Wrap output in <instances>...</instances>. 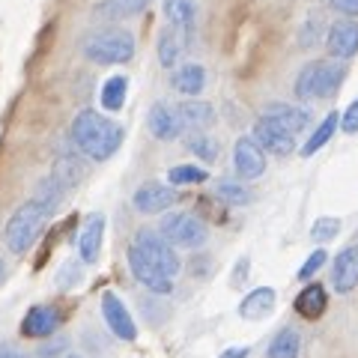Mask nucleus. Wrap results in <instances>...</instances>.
I'll return each instance as SVG.
<instances>
[{"instance_id": "nucleus-1", "label": "nucleus", "mask_w": 358, "mask_h": 358, "mask_svg": "<svg viewBox=\"0 0 358 358\" xmlns=\"http://www.w3.org/2000/svg\"><path fill=\"white\" fill-rule=\"evenodd\" d=\"M66 192H69V185H66L54 171H51V176H45L39 182V188L33 192V197L27 203H21L13 212V218L6 221V230H3L6 248L13 254H27L33 245H36L42 227L48 224L51 212L63 203Z\"/></svg>"}, {"instance_id": "nucleus-2", "label": "nucleus", "mask_w": 358, "mask_h": 358, "mask_svg": "<svg viewBox=\"0 0 358 358\" xmlns=\"http://www.w3.org/2000/svg\"><path fill=\"white\" fill-rule=\"evenodd\" d=\"M129 268L138 284L167 296L173 289V278L182 268V260L159 230H138L129 245Z\"/></svg>"}, {"instance_id": "nucleus-3", "label": "nucleus", "mask_w": 358, "mask_h": 358, "mask_svg": "<svg viewBox=\"0 0 358 358\" xmlns=\"http://www.w3.org/2000/svg\"><path fill=\"white\" fill-rule=\"evenodd\" d=\"M122 138H126V131H122L120 122L99 114L93 108L78 110L69 126L72 147L90 162H108L122 147Z\"/></svg>"}, {"instance_id": "nucleus-4", "label": "nucleus", "mask_w": 358, "mask_h": 358, "mask_svg": "<svg viewBox=\"0 0 358 358\" xmlns=\"http://www.w3.org/2000/svg\"><path fill=\"white\" fill-rule=\"evenodd\" d=\"M346 78V66L338 60H313L296 75V96L301 102H317L329 99L341 90Z\"/></svg>"}, {"instance_id": "nucleus-5", "label": "nucleus", "mask_w": 358, "mask_h": 358, "mask_svg": "<svg viewBox=\"0 0 358 358\" xmlns=\"http://www.w3.org/2000/svg\"><path fill=\"white\" fill-rule=\"evenodd\" d=\"M84 57L99 66H120L134 57V36L122 27H102L84 39Z\"/></svg>"}, {"instance_id": "nucleus-6", "label": "nucleus", "mask_w": 358, "mask_h": 358, "mask_svg": "<svg viewBox=\"0 0 358 358\" xmlns=\"http://www.w3.org/2000/svg\"><path fill=\"white\" fill-rule=\"evenodd\" d=\"M159 233L173 245V248H200L209 239V227L192 212H171L162 218Z\"/></svg>"}, {"instance_id": "nucleus-7", "label": "nucleus", "mask_w": 358, "mask_h": 358, "mask_svg": "<svg viewBox=\"0 0 358 358\" xmlns=\"http://www.w3.org/2000/svg\"><path fill=\"white\" fill-rule=\"evenodd\" d=\"M251 138L260 143V147L266 152H272V155H289L296 150V138H293V131L284 129L281 122H275L272 117H260L254 122V134Z\"/></svg>"}, {"instance_id": "nucleus-8", "label": "nucleus", "mask_w": 358, "mask_h": 358, "mask_svg": "<svg viewBox=\"0 0 358 358\" xmlns=\"http://www.w3.org/2000/svg\"><path fill=\"white\" fill-rule=\"evenodd\" d=\"M102 317H105V322H108V329H110L114 338L126 341V343L138 341V326H134L129 308L122 305V299L117 293H110V289L102 293Z\"/></svg>"}, {"instance_id": "nucleus-9", "label": "nucleus", "mask_w": 358, "mask_h": 358, "mask_svg": "<svg viewBox=\"0 0 358 358\" xmlns=\"http://www.w3.org/2000/svg\"><path fill=\"white\" fill-rule=\"evenodd\" d=\"M176 188L173 185H162V182H147L141 185L138 192H134L131 203L134 209L141 212V215H162V212H167L173 203H176Z\"/></svg>"}, {"instance_id": "nucleus-10", "label": "nucleus", "mask_w": 358, "mask_h": 358, "mask_svg": "<svg viewBox=\"0 0 358 358\" xmlns=\"http://www.w3.org/2000/svg\"><path fill=\"white\" fill-rule=\"evenodd\" d=\"M326 51L334 60H350L358 54V21L355 18H341L329 27L326 36Z\"/></svg>"}, {"instance_id": "nucleus-11", "label": "nucleus", "mask_w": 358, "mask_h": 358, "mask_svg": "<svg viewBox=\"0 0 358 358\" xmlns=\"http://www.w3.org/2000/svg\"><path fill=\"white\" fill-rule=\"evenodd\" d=\"M233 167L239 179H257L266 173V150L254 138H239L233 147Z\"/></svg>"}, {"instance_id": "nucleus-12", "label": "nucleus", "mask_w": 358, "mask_h": 358, "mask_svg": "<svg viewBox=\"0 0 358 358\" xmlns=\"http://www.w3.org/2000/svg\"><path fill=\"white\" fill-rule=\"evenodd\" d=\"M60 322H63V317L54 305H33L24 313V320H21V334H24V338H33V341L51 338V334L60 329Z\"/></svg>"}, {"instance_id": "nucleus-13", "label": "nucleus", "mask_w": 358, "mask_h": 358, "mask_svg": "<svg viewBox=\"0 0 358 358\" xmlns=\"http://www.w3.org/2000/svg\"><path fill=\"white\" fill-rule=\"evenodd\" d=\"M147 129L155 141H176L179 134L185 131L182 120H179V110L167 102H155L147 114Z\"/></svg>"}, {"instance_id": "nucleus-14", "label": "nucleus", "mask_w": 358, "mask_h": 358, "mask_svg": "<svg viewBox=\"0 0 358 358\" xmlns=\"http://www.w3.org/2000/svg\"><path fill=\"white\" fill-rule=\"evenodd\" d=\"M102 242H105V215L102 212H93V215H87L84 230H81V236H78V257H81V263H87V266L99 263Z\"/></svg>"}, {"instance_id": "nucleus-15", "label": "nucleus", "mask_w": 358, "mask_h": 358, "mask_svg": "<svg viewBox=\"0 0 358 358\" xmlns=\"http://www.w3.org/2000/svg\"><path fill=\"white\" fill-rule=\"evenodd\" d=\"M331 287L338 289V293H352L358 287V245H346V248L334 257Z\"/></svg>"}, {"instance_id": "nucleus-16", "label": "nucleus", "mask_w": 358, "mask_h": 358, "mask_svg": "<svg viewBox=\"0 0 358 358\" xmlns=\"http://www.w3.org/2000/svg\"><path fill=\"white\" fill-rule=\"evenodd\" d=\"M263 117H272L275 122H281L284 129H289L293 134L305 131L310 126V110L308 108H299V105H287V102H272L263 108Z\"/></svg>"}, {"instance_id": "nucleus-17", "label": "nucleus", "mask_w": 358, "mask_h": 358, "mask_svg": "<svg viewBox=\"0 0 358 358\" xmlns=\"http://www.w3.org/2000/svg\"><path fill=\"white\" fill-rule=\"evenodd\" d=\"M171 81H173L176 93H182L188 99H197L200 93H203V87H206V69L200 63H182V66H176L173 69Z\"/></svg>"}, {"instance_id": "nucleus-18", "label": "nucleus", "mask_w": 358, "mask_h": 358, "mask_svg": "<svg viewBox=\"0 0 358 358\" xmlns=\"http://www.w3.org/2000/svg\"><path fill=\"white\" fill-rule=\"evenodd\" d=\"M275 301H278V296H275L272 287H257V289H251V293L242 299L239 317H242V320H251V322L266 320L268 313L275 310Z\"/></svg>"}, {"instance_id": "nucleus-19", "label": "nucleus", "mask_w": 358, "mask_h": 358, "mask_svg": "<svg viewBox=\"0 0 358 358\" xmlns=\"http://www.w3.org/2000/svg\"><path fill=\"white\" fill-rule=\"evenodd\" d=\"M176 110H179V120H182V126L188 131H203L215 122V108L209 102H203V99H185Z\"/></svg>"}, {"instance_id": "nucleus-20", "label": "nucleus", "mask_w": 358, "mask_h": 358, "mask_svg": "<svg viewBox=\"0 0 358 358\" xmlns=\"http://www.w3.org/2000/svg\"><path fill=\"white\" fill-rule=\"evenodd\" d=\"M329 308V296L322 284H308L301 293L296 296V313L305 320H320Z\"/></svg>"}, {"instance_id": "nucleus-21", "label": "nucleus", "mask_w": 358, "mask_h": 358, "mask_svg": "<svg viewBox=\"0 0 358 358\" xmlns=\"http://www.w3.org/2000/svg\"><path fill=\"white\" fill-rule=\"evenodd\" d=\"M185 45H188V33L176 30V27H171V24H167V27L162 30V36H159V60H162L164 69H171V66H176L179 54L185 51Z\"/></svg>"}, {"instance_id": "nucleus-22", "label": "nucleus", "mask_w": 358, "mask_h": 358, "mask_svg": "<svg viewBox=\"0 0 358 358\" xmlns=\"http://www.w3.org/2000/svg\"><path fill=\"white\" fill-rule=\"evenodd\" d=\"M126 93H129L126 75H114V78H108V81L102 84L99 102H102V108L108 110V114H117V110H122V105H126Z\"/></svg>"}, {"instance_id": "nucleus-23", "label": "nucleus", "mask_w": 358, "mask_h": 358, "mask_svg": "<svg viewBox=\"0 0 358 358\" xmlns=\"http://www.w3.org/2000/svg\"><path fill=\"white\" fill-rule=\"evenodd\" d=\"M164 15L171 21V27L192 36V30H194V3L192 0H164Z\"/></svg>"}, {"instance_id": "nucleus-24", "label": "nucleus", "mask_w": 358, "mask_h": 358, "mask_svg": "<svg viewBox=\"0 0 358 358\" xmlns=\"http://www.w3.org/2000/svg\"><path fill=\"white\" fill-rule=\"evenodd\" d=\"M301 352V338L296 329H281L268 343V358H299Z\"/></svg>"}, {"instance_id": "nucleus-25", "label": "nucleus", "mask_w": 358, "mask_h": 358, "mask_svg": "<svg viewBox=\"0 0 358 358\" xmlns=\"http://www.w3.org/2000/svg\"><path fill=\"white\" fill-rule=\"evenodd\" d=\"M338 126H341V114H329L326 120L320 122L317 129H313V134L305 141V147H301V155H313V152H320L326 143L334 138V131H338Z\"/></svg>"}, {"instance_id": "nucleus-26", "label": "nucleus", "mask_w": 358, "mask_h": 358, "mask_svg": "<svg viewBox=\"0 0 358 358\" xmlns=\"http://www.w3.org/2000/svg\"><path fill=\"white\" fill-rule=\"evenodd\" d=\"M215 194L224 200V203H230V206H245V203H251V200H254L251 188L242 185V179H218V182H215Z\"/></svg>"}, {"instance_id": "nucleus-27", "label": "nucleus", "mask_w": 358, "mask_h": 358, "mask_svg": "<svg viewBox=\"0 0 358 358\" xmlns=\"http://www.w3.org/2000/svg\"><path fill=\"white\" fill-rule=\"evenodd\" d=\"M150 0H105L96 6V15L105 18H126V15H138L141 9H147Z\"/></svg>"}, {"instance_id": "nucleus-28", "label": "nucleus", "mask_w": 358, "mask_h": 358, "mask_svg": "<svg viewBox=\"0 0 358 358\" xmlns=\"http://www.w3.org/2000/svg\"><path fill=\"white\" fill-rule=\"evenodd\" d=\"M185 147L192 150L200 162H215L221 155V143L215 138H209V134H203V131H192V134H188Z\"/></svg>"}, {"instance_id": "nucleus-29", "label": "nucleus", "mask_w": 358, "mask_h": 358, "mask_svg": "<svg viewBox=\"0 0 358 358\" xmlns=\"http://www.w3.org/2000/svg\"><path fill=\"white\" fill-rule=\"evenodd\" d=\"M206 179H209V173L194 164H176L167 171V182L171 185H200V182H206Z\"/></svg>"}, {"instance_id": "nucleus-30", "label": "nucleus", "mask_w": 358, "mask_h": 358, "mask_svg": "<svg viewBox=\"0 0 358 358\" xmlns=\"http://www.w3.org/2000/svg\"><path fill=\"white\" fill-rule=\"evenodd\" d=\"M341 233V218H331V215H322L313 221V227H310V239L313 242H331L334 236Z\"/></svg>"}, {"instance_id": "nucleus-31", "label": "nucleus", "mask_w": 358, "mask_h": 358, "mask_svg": "<svg viewBox=\"0 0 358 358\" xmlns=\"http://www.w3.org/2000/svg\"><path fill=\"white\" fill-rule=\"evenodd\" d=\"M78 281H81V263H78V260L63 263L60 272H57V287L60 289H72Z\"/></svg>"}, {"instance_id": "nucleus-32", "label": "nucleus", "mask_w": 358, "mask_h": 358, "mask_svg": "<svg viewBox=\"0 0 358 358\" xmlns=\"http://www.w3.org/2000/svg\"><path fill=\"white\" fill-rule=\"evenodd\" d=\"M326 260H329V254L322 251V248H317V251H313V254L308 257V260H305V266L299 268V281H310V278L317 275L322 266H326Z\"/></svg>"}, {"instance_id": "nucleus-33", "label": "nucleus", "mask_w": 358, "mask_h": 358, "mask_svg": "<svg viewBox=\"0 0 358 358\" xmlns=\"http://www.w3.org/2000/svg\"><path fill=\"white\" fill-rule=\"evenodd\" d=\"M341 129L346 131V134H355L358 131V99H352L350 102V108L341 114Z\"/></svg>"}, {"instance_id": "nucleus-34", "label": "nucleus", "mask_w": 358, "mask_h": 358, "mask_svg": "<svg viewBox=\"0 0 358 358\" xmlns=\"http://www.w3.org/2000/svg\"><path fill=\"white\" fill-rule=\"evenodd\" d=\"M334 13H341L346 18H355L358 15V0H329Z\"/></svg>"}, {"instance_id": "nucleus-35", "label": "nucleus", "mask_w": 358, "mask_h": 358, "mask_svg": "<svg viewBox=\"0 0 358 358\" xmlns=\"http://www.w3.org/2000/svg\"><path fill=\"white\" fill-rule=\"evenodd\" d=\"M63 346H66V341H54L51 346H42V350H39V358H54V355L63 350Z\"/></svg>"}, {"instance_id": "nucleus-36", "label": "nucleus", "mask_w": 358, "mask_h": 358, "mask_svg": "<svg viewBox=\"0 0 358 358\" xmlns=\"http://www.w3.org/2000/svg\"><path fill=\"white\" fill-rule=\"evenodd\" d=\"M0 358H24V352L13 343H0Z\"/></svg>"}, {"instance_id": "nucleus-37", "label": "nucleus", "mask_w": 358, "mask_h": 358, "mask_svg": "<svg viewBox=\"0 0 358 358\" xmlns=\"http://www.w3.org/2000/svg\"><path fill=\"white\" fill-rule=\"evenodd\" d=\"M248 346H230V350H224L221 358H248Z\"/></svg>"}, {"instance_id": "nucleus-38", "label": "nucleus", "mask_w": 358, "mask_h": 358, "mask_svg": "<svg viewBox=\"0 0 358 358\" xmlns=\"http://www.w3.org/2000/svg\"><path fill=\"white\" fill-rule=\"evenodd\" d=\"M245 272H248V260H242V263L236 266V275H233V287H239V284L245 281Z\"/></svg>"}, {"instance_id": "nucleus-39", "label": "nucleus", "mask_w": 358, "mask_h": 358, "mask_svg": "<svg viewBox=\"0 0 358 358\" xmlns=\"http://www.w3.org/2000/svg\"><path fill=\"white\" fill-rule=\"evenodd\" d=\"M3 278H6V266H3V260H0V284H3Z\"/></svg>"}, {"instance_id": "nucleus-40", "label": "nucleus", "mask_w": 358, "mask_h": 358, "mask_svg": "<svg viewBox=\"0 0 358 358\" xmlns=\"http://www.w3.org/2000/svg\"><path fill=\"white\" fill-rule=\"evenodd\" d=\"M66 358H84V355H78V352H69V355H66Z\"/></svg>"}]
</instances>
